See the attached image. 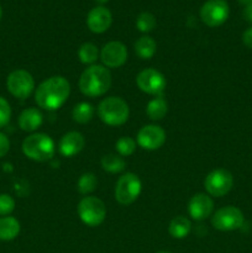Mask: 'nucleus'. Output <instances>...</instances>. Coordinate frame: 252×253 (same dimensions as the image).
Listing matches in <instances>:
<instances>
[{
	"mask_svg": "<svg viewBox=\"0 0 252 253\" xmlns=\"http://www.w3.org/2000/svg\"><path fill=\"white\" fill-rule=\"evenodd\" d=\"M6 86L9 93L17 99H26L35 88V81L31 74L24 69L11 72L7 77Z\"/></svg>",
	"mask_w": 252,
	"mask_h": 253,
	"instance_id": "nucleus-9",
	"label": "nucleus"
},
{
	"mask_svg": "<svg viewBox=\"0 0 252 253\" xmlns=\"http://www.w3.org/2000/svg\"><path fill=\"white\" fill-rule=\"evenodd\" d=\"M237 1H239L240 4H242V5H245V6H246L247 4L252 2V0H237Z\"/></svg>",
	"mask_w": 252,
	"mask_h": 253,
	"instance_id": "nucleus-33",
	"label": "nucleus"
},
{
	"mask_svg": "<svg viewBox=\"0 0 252 253\" xmlns=\"http://www.w3.org/2000/svg\"><path fill=\"white\" fill-rule=\"evenodd\" d=\"M98 115L106 125L120 126L128 120L130 109L127 103L119 96H109L99 104Z\"/></svg>",
	"mask_w": 252,
	"mask_h": 253,
	"instance_id": "nucleus-4",
	"label": "nucleus"
},
{
	"mask_svg": "<svg viewBox=\"0 0 252 253\" xmlns=\"http://www.w3.org/2000/svg\"><path fill=\"white\" fill-rule=\"evenodd\" d=\"M212 210H214V203H212L211 198L204 193L195 194L188 204L189 215L192 216V219L197 220V221H202V220L209 217Z\"/></svg>",
	"mask_w": 252,
	"mask_h": 253,
	"instance_id": "nucleus-15",
	"label": "nucleus"
},
{
	"mask_svg": "<svg viewBox=\"0 0 252 253\" xmlns=\"http://www.w3.org/2000/svg\"><path fill=\"white\" fill-rule=\"evenodd\" d=\"M157 253H168V252H165V251H161V252H157Z\"/></svg>",
	"mask_w": 252,
	"mask_h": 253,
	"instance_id": "nucleus-36",
	"label": "nucleus"
},
{
	"mask_svg": "<svg viewBox=\"0 0 252 253\" xmlns=\"http://www.w3.org/2000/svg\"><path fill=\"white\" fill-rule=\"evenodd\" d=\"M111 85V74L104 66L93 64L82 73L79 78V89L89 98L104 95Z\"/></svg>",
	"mask_w": 252,
	"mask_h": 253,
	"instance_id": "nucleus-2",
	"label": "nucleus"
},
{
	"mask_svg": "<svg viewBox=\"0 0 252 253\" xmlns=\"http://www.w3.org/2000/svg\"><path fill=\"white\" fill-rule=\"evenodd\" d=\"M1 15H2V9L1 6H0V19H1Z\"/></svg>",
	"mask_w": 252,
	"mask_h": 253,
	"instance_id": "nucleus-35",
	"label": "nucleus"
},
{
	"mask_svg": "<svg viewBox=\"0 0 252 253\" xmlns=\"http://www.w3.org/2000/svg\"><path fill=\"white\" fill-rule=\"evenodd\" d=\"M141 180L133 173H126L119 178L115 185V199L121 205H130L141 193Z\"/></svg>",
	"mask_w": 252,
	"mask_h": 253,
	"instance_id": "nucleus-6",
	"label": "nucleus"
},
{
	"mask_svg": "<svg viewBox=\"0 0 252 253\" xmlns=\"http://www.w3.org/2000/svg\"><path fill=\"white\" fill-rule=\"evenodd\" d=\"M54 142L46 133H32L22 142V152L36 162H47L54 156Z\"/></svg>",
	"mask_w": 252,
	"mask_h": 253,
	"instance_id": "nucleus-3",
	"label": "nucleus"
},
{
	"mask_svg": "<svg viewBox=\"0 0 252 253\" xmlns=\"http://www.w3.org/2000/svg\"><path fill=\"white\" fill-rule=\"evenodd\" d=\"M20 234V222L12 216L0 219V241H11Z\"/></svg>",
	"mask_w": 252,
	"mask_h": 253,
	"instance_id": "nucleus-18",
	"label": "nucleus"
},
{
	"mask_svg": "<svg viewBox=\"0 0 252 253\" xmlns=\"http://www.w3.org/2000/svg\"><path fill=\"white\" fill-rule=\"evenodd\" d=\"M78 215L86 226H99L105 220V204L96 197H85L79 202Z\"/></svg>",
	"mask_w": 252,
	"mask_h": 253,
	"instance_id": "nucleus-5",
	"label": "nucleus"
},
{
	"mask_svg": "<svg viewBox=\"0 0 252 253\" xmlns=\"http://www.w3.org/2000/svg\"><path fill=\"white\" fill-rule=\"evenodd\" d=\"M84 143H85V141H84L83 135L81 132L71 131V132H67L66 135L62 136L58 143V151L64 157H73L83 150Z\"/></svg>",
	"mask_w": 252,
	"mask_h": 253,
	"instance_id": "nucleus-16",
	"label": "nucleus"
},
{
	"mask_svg": "<svg viewBox=\"0 0 252 253\" xmlns=\"http://www.w3.org/2000/svg\"><path fill=\"white\" fill-rule=\"evenodd\" d=\"M11 118V108L6 99L0 96V128L5 127Z\"/></svg>",
	"mask_w": 252,
	"mask_h": 253,
	"instance_id": "nucleus-29",
	"label": "nucleus"
},
{
	"mask_svg": "<svg viewBox=\"0 0 252 253\" xmlns=\"http://www.w3.org/2000/svg\"><path fill=\"white\" fill-rule=\"evenodd\" d=\"M157 44L156 41L150 36H142L135 42V52L141 59L152 58L156 53Z\"/></svg>",
	"mask_w": 252,
	"mask_h": 253,
	"instance_id": "nucleus-20",
	"label": "nucleus"
},
{
	"mask_svg": "<svg viewBox=\"0 0 252 253\" xmlns=\"http://www.w3.org/2000/svg\"><path fill=\"white\" fill-rule=\"evenodd\" d=\"M167 111V101H166L162 96L152 99V100L147 104V108H146V113H147L148 118H150L151 120H161V119L165 118Z\"/></svg>",
	"mask_w": 252,
	"mask_h": 253,
	"instance_id": "nucleus-21",
	"label": "nucleus"
},
{
	"mask_svg": "<svg viewBox=\"0 0 252 253\" xmlns=\"http://www.w3.org/2000/svg\"><path fill=\"white\" fill-rule=\"evenodd\" d=\"M69 82L62 76H54L42 82L35 93V101L44 110H57L68 99Z\"/></svg>",
	"mask_w": 252,
	"mask_h": 253,
	"instance_id": "nucleus-1",
	"label": "nucleus"
},
{
	"mask_svg": "<svg viewBox=\"0 0 252 253\" xmlns=\"http://www.w3.org/2000/svg\"><path fill=\"white\" fill-rule=\"evenodd\" d=\"M244 17L249 22H252V2L247 4L244 9Z\"/></svg>",
	"mask_w": 252,
	"mask_h": 253,
	"instance_id": "nucleus-32",
	"label": "nucleus"
},
{
	"mask_svg": "<svg viewBox=\"0 0 252 253\" xmlns=\"http://www.w3.org/2000/svg\"><path fill=\"white\" fill-rule=\"evenodd\" d=\"M96 2H99V4H105L106 1H109V0H95Z\"/></svg>",
	"mask_w": 252,
	"mask_h": 253,
	"instance_id": "nucleus-34",
	"label": "nucleus"
},
{
	"mask_svg": "<svg viewBox=\"0 0 252 253\" xmlns=\"http://www.w3.org/2000/svg\"><path fill=\"white\" fill-rule=\"evenodd\" d=\"M10 150V141L5 133L0 132V158L4 157Z\"/></svg>",
	"mask_w": 252,
	"mask_h": 253,
	"instance_id": "nucleus-30",
	"label": "nucleus"
},
{
	"mask_svg": "<svg viewBox=\"0 0 252 253\" xmlns=\"http://www.w3.org/2000/svg\"><path fill=\"white\" fill-rule=\"evenodd\" d=\"M136 26H137L138 31L143 32V34L151 32L156 27V17L148 11L141 12L136 19Z\"/></svg>",
	"mask_w": 252,
	"mask_h": 253,
	"instance_id": "nucleus-26",
	"label": "nucleus"
},
{
	"mask_svg": "<svg viewBox=\"0 0 252 253\" xmlns=\"http://www.w3.org/2000/svg\"><path fill=\"white\" fill-rule=\"evenodd\" d=\"M229 12V5L225 0H208L200 7V19L209 27H216L226 21Z\"/></svg>",
	"mask_w": 252,
	"mask_h": 253,
	"instance_id": "nucleus-10",
	"label": "nucleus"
},
{
	"mask_svg": "<svg viewBox=\"0 0 252 253\" xmlns=\"http://www.w3.org/2000/svg\"><path fill=\"white\" fill-rule=\"evenodd\" d=\"M111 22H113V16H111L110 10L106 9L103 5L93 7L86 16L88 29L94 34L105 32L110 27Z\"/></svg>",
	"mask_w": 252,
	"mask_h": 253,
	"instance_id": "nucleus-14",
	"label": "nucleus"
},
{
	"mask_svg": "<svg viewBox=\"0 0 252 253\" xmlns=\"http://www.w3.org/2000/svg\"><path fill=\"white\" fill-rule=\"evenodd\" d=\"M166 141V132L161 126H143L137 133V143L143 150L155 151L162 147Z\"/></svg>",
	"mask_w": 252,
	"mask_h": 253,
	"instance_id": "nucleus-12",
	"label": "nucleus"
},
{
	"mask_svg": "<svg viewBox=\"0 0 252 253\" xmlns=\"http://www.w3.org/2000/svg\"><path fill=\"white\" fill-rule=\"evenodd\" d=\"M234 185L232 174L226 169H215L207 175L204 180V187L208 194L211 197L220 198L226 195Z\"/></svg>",
	"mask_w": 252,
	"mask_h": 253,
	"instance_id": "nucleus-8",
	"label": "nucleus"
},
{
	"mask_svg": "<svg viewBox=\"0 0 252 253\" xmlns=\"http://www.w3.org/2000/svg\"><path fill=\"white\" fill-rule=\"evenodd\" d=\"M78 57L81 59L82 63L84 64H91L98 59L99 51L98 47L90 42H85L82 44L78 49Z\"/></svg>",
	"mask_w": 252,
	"mask_h": 253,
	"instance_id": "nucleus-24",
	"label": "nucleus"
},
{
	"mask_svg": "<svg viewBox=\"0 0 252 253\" xmlns=\"http://www.w3.org/2000/svg\"><path fill=\"white\" fill-rule=\"evenodd\" d=\"M136 84L143 93L150 95H160L166 88V78L161 72L153 68H147L138 73Z\"/></svg>",
	"mask_w": 252,
	"mask_h": 253,
	"instance_id": "nucleus-11",
	"label": "nucleus"
},
{
	"mask_svg": "<svg viewBox=\"0 0 252 253\" xmlns=\"http://www.w3.org/2000/svg\"><path fill=\"white\" fill-rule=\"evenodd\" d=\"M100 59L109 68L121 67L127 59V49L124 43L119 41H111L101 48Z\"/></svg>",
	"mask_w": 252,
	"mask_h": 253,
	"instance_id": "nucleus-13",
	"label": "nucleus"
},
{
	"mask_svg": "<svg viewBox=\"0 0 252 253\" xmlns=\"http://www.w3.org/2000/svg\"><path fill=\"white\" fill-rule=\"evenodd\" d=\"M43 123V116L41 111L35 108L25 109L19 116V126L22 131L34 132Z\"/></svg>",
	"mask_w": 252,
	"mask_h": 253,
	"instance_id": "nucleus-17",
	"label": "nucleus"
},
{
	"mask_svg": "<svg viewBox=\"0 0 252 253\" xmlns=\"http://www.w3.org/2000/svg\"><path fill=\"white\" fill-rule=\"evenodd\" d=\"M96 185H98V179L93 173H84L81 175L78 180V190L81 194H89L93 190H95Z\"/></svg>",
	"mask_w": 252,
	"mask_h": 253,
	"instance_id": "nucleus-25",
	"label": "nucleus"
},
{
	"mask_svg": "<svg viewBox=\"0 0 252 253\" xmlns=\"http://www.w3.org/2000/svg\"><path fill=\"white\" fill-rule=\"evenodd\" d=\"M116 151L119 152V155L124 156H131L136 150V141L133 138L128 137V136H124L120 137L116 141Z\"/></svg>",
	"mask_w": 252,
	"mask_h": 253,
	"instance_id": "nucleus-27",
	"label": "nucleus"
},
{
	"mask_svg": "<svg viewBox=\"0 0 252 253\" xmlns=\"http://www.w3.org/2000/svg\"><path fill=\"white\" fill-rule=\"evenodd\" d=\"M242 41H244L245 46L249 47V48H252V27L247 29L246 31L242 35Z\"/></svg>",
	"mask_w": 252,
	"mask_h": 253,
	"instance_id": "nucleus-31",
	"label": "nucleus"
},
{
	"mask_svg": "<svg viewBox=\"0 0 252 253\" xmlns=\"http://www.w3.org/2000/svg\"><path fill=\"white\" fill-rule=\"evenodd\" d=\"M190 229H192V224L185 216H175L168 226L170 236L178 240L187 237L189 235Z\"/></svg>",
	"mask_w": 252,
	"mask_h": 253,
	"instance_id": "nucleus-19",
	"label": "nucleus"
},
{
	"mask_svg": "<svg viewBox=\"0 0 252 253\" xmlns=\"http://www.w3.org/2000/svg\"><path fill=\"white\" fill-rule=\"evenodd\" d=\"M101 167L109 173H119L125 168V161L121 156L109 153L101 158Z\"/></svg>",
	"mask_w": 252,
	"mask_h": 253,
	"instance_id": "nucleus-23",
	"label": "nucleus"
},
{
	"mask_svg": "<svg viewBox=\"0 0 252 253\" xmlns=\"http://www.w3.org/2000/svg\"><path fill=\"white\" fill-rule=\"evenodd\" d=\"M73 120L78 124H86L93 119L94 108L89 103H79L74 106L72 111Z\"/></svg>",
	"mask_w": 252,
	"mask_h": 253,
	"instance_id": "nucleus-22",
	"label": "nucleus"
},
{
	"mask_svg": "<svg viewBox=\"0 0 252 253\" xmlns=\"http://www.w3.org/2000/svg\"><path fill=\"white\" fill-rule=\"evenodd\" d=\"M245 222L244 214L235 207H225L215 211L211 225L219 231H234L241 229Z\"/></svg>",
	"mask_w": 252,
	"mask_h": 253,
	"instance_id": "nucleus-7",
	"label": "nucleus"
},
{
	"mask_svg": "<svg viewBox=\"0 0 252 253\" xmlns=\"http://www.w3.org/2000/svg\"><path fill=\"white\" fill-rule=\"evenodd\" d=\"M15 209V200L9 194H0V216H9Z\"/></svg>",
	"mask_w": 252,
	"mask_h": 253,
	"instance_id": "nucleus-28",
	"label": "nucleus"
}]
</instances>
